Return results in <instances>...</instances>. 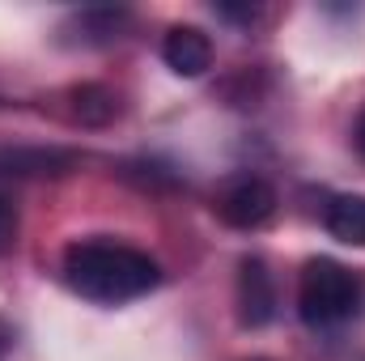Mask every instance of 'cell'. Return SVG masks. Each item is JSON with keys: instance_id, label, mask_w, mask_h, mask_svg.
<instances>
[{"instance_id": "cell-1", "label": "cell", "mask_w": 365, "mask_h": 361, "mask_svg": "<svg viewBox=\"0 0 365 361\" xmlns=\"http://www.w3.org/2000/svg\"><path fill=\"white\" fill-rule=\"evenodd\" d=\"M64 280L73 285V293L102 302V306H119L132 302L149 289H158L162 268L158 260H149L136 247L123 243H73L64 251Z\"/></svg>"}, {"instance_id": "cell-2", "label": "cell", "mask_w": 365, "mask_h": 361, "mask_svg": "<svg viewBox=\"0 0 365 361\" xmlns=\"http://www.w3.org/2000/svg\"><path fill=\"white\" fill-rule=\"evenodd\" d=\"M365 306V285L357 272H349L336 260H310L302 268L297 285V315L310 327H340L349 319H357Z\"/></svg>"}, {"instance_id": "cell-3", "label": "cell", "mask_w": 365, "mask_h": 361, "mask_svg": "<svg viewBox=\"0 0 365 361\" xmlns=\"http://www.w3.org/2000/svg\"><path fill=\"white\" fill-rule=\"evenodd\" d=\"M272 213H276L272 183L255 179V175L230 183V187L217 195V217H221L225 225H234V230H259L264 221H272Z\"/></svg>"}, {"instance_id": "cell-4", "label": "cell", "mask_w": 365, "mask_h": 361, "mask_svg": "<svg viewBox=\"0 0 365 361\" xmlns=\"http://www.w3.org/2000/svg\"><path fill=\"white\" fill-rule=\"evenodd\" d=\"M276 315V280L259 255H247L238 264V319L242 327H264Z\"/></svg>"}, {"instance_id": "cell-5", "label": "cell", "mask_w": 365, "mask_h": 361, "mask_svg": "<svg viewBox=\"0 0 365 361\" xmlns=\"http://www.w3.org/2000/svg\"><path fill=\"white\" fill-rule=\"evenodd\" d=\"M162 60H166L179 77H200V73H208V64H212V43H208V34L195 30V26H175V30H166Z\"/></svg>"}, {"instance_id": "cell-6", "label": "cell", "mask_w": 365, "mask_h": 361, "mask_svg": "<svg viewBox=\"0 0 365 361\" xmlns=\"http://www.w3.org/2000/svg\"><path fill=\"white\" fill-rule=\"evenodd\" d=\"M77 158L60 149H0V175L21 179V175H60Z\"/></svg>"}, {"instance_id": "cell-7", "label": "cell", "mask_w": 365, "mask_h": 361, "mask_svg": "<svg viewBox=\"0 0 365 361\" xmlns=\"http://www.w3.org/2000/svg\"><path fill=\"white\" fill-rule=\"evenodd\" d=\"M331 238L340 243H353V247H365V195H336L323 213Z\"/></svg>"}, {"instance_id": "cell-8", "label": "cell", "mask_w": 365, "mask_h": 361, "mask_svg": "<svg viewBox=\"0 0 365 361\" xmlns=\"http://www.w3.org/2000/svg\"><path fill=\"white\" fill-rule=\"evenodd\" d=\"M77 115L86 123H106L115 115V93L102 90V86H81L77 90Z\"/></svg>"}, {"instance_id": "cell-9", "label": "cell", "mask_w": 365, "mask_h": 361, "mask_svg": "<svg viewBox=\"0 0 365 361\" xmlns=\"http://www.w3.org/2000/svg\"><path fill=\"white\" fill-rule=\"evenodd\" d=\"M13 238H17V208H13V200L0 191V251H9Z\"/></svg>"}, {"instance_id": "cell-10", "label": "cell", "mask_w": 365, "mask_h": 361, "mask_svg": "<svg viewBox=\"0 0 365 361\" xmlns=\"http://www.w3.org/2000/svg\"><path fill=\"white\" fill-rule=\"evenodd\" d=\"M217 13H221V17H230V21H255V17H259V9H255V4H247V9H234V4H217Z\"/></svg>"}, {"instance_id": "cell-11", "label": "cell", "mask_w": 365, "mask_h": 361, "mask_svg": "<svg viewBox=\"0 0 365 361\" xmlns=\"http://www.w3.org/2000/svg\"><path fill=\"white\" fill-rule=\"evenodd\" d=\"M353 141H357V149H361V158H365V111L357 115V128H353Z\"/></svg>"}]
</instances>
